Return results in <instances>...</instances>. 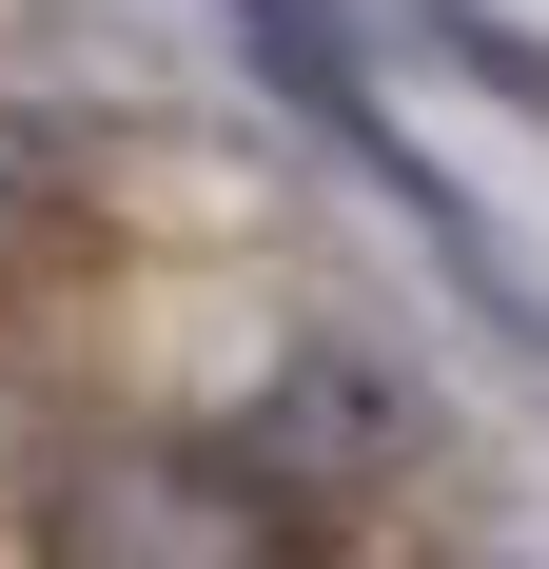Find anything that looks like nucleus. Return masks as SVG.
Instances as JSON below:
<instances>
[{
  "mask_svg": "<svg viewBox=\"0 0 549 569\" xmlns=\"http://www.w3.org/2000/svg\"><path fill=\"white\" fill-rule=\"evenodd\" d=\"M217 20L256 40V79H274L295 118H315V138H333L353 177H373V197H412V177H432V138H392V99L353 79V20H333V0H217Z\"/></svg>",
  "mask_w": 549,
  "mask_h": 569,
  "instance_id": "f03ea898",
  "label": "nucleus"
},
{
  "mask_svg": "<svg viewBox=\"0 0 549 569\" xmlns=\"http://www.w3.org/2000/svg\"><path fill=\"white\" fill-rule=\"evenodd\" d=\"M40 217H59V177H40V138L0 118V236H40Z\"/></svg>",
  "mask_w": 549,
  "mask_h": 569,
  "instance_id": "20e7f679",
  "label": "nucleus"
},
{
  "mask_svg": "<svg viewBox=\"0 0 549 569\" xmlns=\"http://www.w3.org/2000/svg\"><path fill=\"white\" fill-rule=\"evenodd\" d=\"M217 452L256 471V491H412V452H432V393H412L392 353H353V335H295Z\"/></svg>",
  "mask_w": 549,
  "mask_h": 569,
  "instance_id": "f257e3e1",
  "label": "nucleus"
},
{
  "mask_svg": "<svg viewBox=\"0 0 549 569\" xmlns=\"http://www.w3.org/2000/svg\"><path fill=\"white\" fill-rule=\"evenodd\" d=\"M392 20H412L451 79H491L510 118H549V40H530V20H491V0H392Z\"/></svg>",
  "mask_w": 549,
  "mask_h": 569,
  "instance_id": "7ed1b4c3",
  "label": "nucleus"
}]
</instances>
